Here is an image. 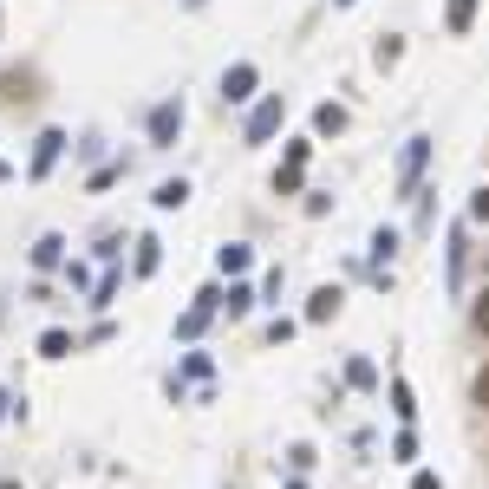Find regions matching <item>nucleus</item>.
Returning <instances> with one entry per match:
<instances>
[{"label": "nucleus", "mask_w": 489, "mask_h": 489, "mask_svg": "<svg viewBox=\"0 0 489 489\" xmlns=\"http://www.w3.org/2000/svg\"><path fill=\"white\" fill-rule=\"evenodd\" d=\"M281 118H287V98H281V92H267L255 112H249V124H241V144H267V138L281 131Z\"/></svg>", "instance_id": "obj_1"}, {"label": "nucleus", "mask_w": 489, "mask_h": 489, "mask_svg": "<svg viewBox=\"0 0 489 489\" xmlns=\"http://www.w3.org/2000/svg\"><path fill=\"white\" fill-rule=\"evenodd\" d=\"M307 157H313V144H307V138H294V144H287L281 170H275V196H294V189H301V177H307Z\"/></svg>", "instance_id": "obj_2"}, {"label": "nucleus", "mask_w": 489, "mask_h": 489, "mask_svg": "<svg viewBox=\"0 0 489 489\" xmlns=\"http://www.w3.org/2000/svg\"><path fill=\"white\" fill-rule=\"evenodd\" d=\"M177 131H183V98H163L157 112H150V144H157V150H170V144H177Z\"/></svg>", "instance_id": "obj_3"}, {"label": "nucleus", "mask_w": 489, "mask_h": 489, "mask_svg": "<svg viewBox=\"0 0 489 489\" xmlns=\"http://www.w3.org/2000/svg\"><path fill=\"white\" fill-rule=\"evenodd\" d=\"M255 86H261V72H255L249 59H235V66L222 72V104H249V98H255Z\"/></svg>", "instance_id": "obj_4"}, {"label": "nucleus", "mask_w": 489, "mask_h": 489, "mask_svg": "<svg viewBox=\"0 0 489 489\" xmlns=\"http://www.w3.org/2000/svg\"><path fill=\"white\" fill-rule=\"evenodd\" d=\"M424 163H430V138H412V144H404V163H398V189H404V196H412V189H418Z\"/></svg>", "instance_id": "obj_5"}, {"label": "nucleus", "mask_w": 489, "mask_h": 489, "mask_svg": "<svg viewBox=\"0 0 489 489\" xmlns=\"http://www.w3.org/2000/svg\"><path fill=\"white\" fill-rule=\"evenodd\" d=\"M59 150H66V131H40V144H33V163H26V177H46L52 163H59Z\"/></svg>", "instance_id": "obj_6"}, {"label": "nucleus", "mask_w": 489, "mask_h": 489, "mask_svg": "<svg viewBox=\"0 0 489 489\" xmlns=\"http://www.w3.org/2000/svg\"><path fill=\"white\" fill-rule=\"evenodd\" d=\"M249 261H255V249H249V241H229V249L215 255V267H222V275H249Z\"/></svg>", "instance_id": "obj_7"}, {"label": "nucleus", "mask_w": 489, "mask_h": 489, "mask_svg": "<svg viewBox=\"0 0 489 489\" xmlns=\"http://www.w3.org/2000/svg\"><path fill=\"white\" fill-rule=\"evenodd\" d=\"M340 313V287H313V301H307V320L320 326V320H333Z\"/></svg>", "instance_id": "obj_8"}, {"label": "nucleus", "mask_w": 489, "mask_h": 489, "mask_svg": "<svg viewBox=\"0 0 489 489\" xmlns=\"http://www.w3.org/2000/svg\"><path fill=\"white\" fill-rule=\"evenodd\" d=\"M470 20H476V0H444V26L450 33H470Z\"/></svg>", "instance_id": "obj_9"}, {"label": "nucleus", "mask_w": 489, "mask_h": 489, "mask_svg": "<svg viewBox=\"0 0 489 489\" xmlns=\"http://www.w3.org/2000/svg\"><path fill=\"white\" fill-rule=\"evenodd\" d=\"M59 255H66V235H40V249H33V267L46 275V267H59Z\"/></svg>", "instance_id": "obj_10"}, {"label": "nucleus", "mask_w": 489, "mask_h": 489, "mask_svg": "<svg viewBox=\"0 0 489 489\" xmlns=\"http://www.w3.org/2000/svg\"><path fill=\"white\" fill-rule=\"evenodd\" d=\"M222 307H229V320H241V313L255 307V287H249V281H229V294H222Z\"/></svg>", "instance_id": "obj_11"}, {"label": "nucleus", "mask_w": 489, "mask_h": 489, "mask_svg": "<svg viewBox=\"0 0 489 489\" xmlns=\"http://www.w3.org/2000/svg\"><path fill=\"white\" fill-rule=\"evenodd\" d=\"M150 203H157V209H183V203H189V183H183V177L157 183V196H150Z\"/></svg>", "instance_id": "obj_12"}, {"label": "nucleus", "mask_w": 489, "mask_h": 489, "mask_svg": "<svg viewBox=\"0 0 489 489\" xmlns=\"http://www.w3.org/2000/svg\"><path fill=\"white\" fill-rule=\"evenodd\" d=\"M313 131H320V138H340V131H346V112H340V104H320V112H313Z\"/></svg>", "instance_id": "obj_13"}, {"label": "nucleus", "mask_w": 489, "mask_h": 489, "mask_svg": "<svg viewBox=\"0 0 489 489\" xmlns=\"http://www.w3.org/2000/svg\"><path fill=\"white\" fill-rule=\"evenodd\" d=\"M72 352V333L66 326H52V333H40V359H66Z\"/></svg>", "instance_id": "obj_14"}, {"label": "nucleus", "mask_w": 489, "mask_h": 489, "mask_svg": "<svg viewBox=\"0 0 489 489\" xmlns=\"http://www.w3.org/2000/svg\"><path fill=\"white\" fill-rule=\"evenodd\" d=\"M157 261H163V241L157 235H138V275H157Z\"/></svg>", "instance_id": "obj_15"}, {"label": "nucleus", "mask_w": 489, "mask_h": 489, "mask_svg": "<svg viewBox=\"0 0 489 489\" xmlns=\"http://www.w3.org/2000/svg\"><path fill=\"white\" fill-rule=\"evenodd\" d=\"M464 261H470V249H464V229H450V287H464Z\"/></svg>", "instance_id": "obj_16"}, {"label": "nucleus", "mask_w": 489, "mask_h": 489, "mask_svg": "<svg viewBox=\"0 0 489 489\" xmlns=\"http://www.w3.org/2000/svg\"><path fill=\"white\" fill-rule=\"evenodd\" d=\"M392 412H398V424H412V418H418V404H412V385H404V378H392Z\"/></svg>", "instance_id": "obj_17"}, {"label": "nucleus", "mask_w": 489, "mask_h": 489, "mask_svg": "<svg viewBox=\"0 0 489 489\" xmlns=\"http://www.w3.org/2000/svg\"><path fill=\"white\" fill-rule=\"evenodd\" d=\"M392 255H398V229H378V235H372V261L392 267Z\"/></svg>", "instance_id": "obj_18"}, {"label": "nucleus", "mask_w": 489, "mask_h": 489, "mask_svg": "<svg viewBox=\"0 0 489 489\" xmlns=\"http://www.w3.org/2000/svg\"><path fill=\"white\" fill-rule=\"evenodd\" d=\"M346 385H359V392H372V385H378V372H372V359H352V366H346Z\"/></svg>", "instance_id": "obj_19"}, {"label": "nucleus", "mask_w": 489, "mask_h": 489, "mask_svg": "<svg viewBox=\"0 0 489 489\" xmlns=\"http://www.w3.org/2000/svg\"><path fill=\"white\" fill-rule=\"evenodd\" d=\"M26 86H33V78H26V72H7V78H0V98H33Z\"/></svg>", "instance_id": "obj_20"}, {"label": "nucleus", "mask_w": 489, "mask_h": 489, "mask_svg": "<svg viewBox=\"0 0 489 489\" xmlns=\"http://www.w3.org/2000/svg\"><path fill=\"white\" fill-rule=\"evenodd\" d=\"M392 457H398V464H412V457H418V438H412V430H398V438H392Z\"/></svg>", "instance_id": "obj_21"}, {"label": "nucleus", "mask_w": 489, "mask_h": 489, "mask_svg": "<svg viewBox=\"0 0 489 489\" xmlns=\"http://www.w3.org/2000/svg\"><path fill=\"white\" fill-rule=\"evenodd\" d=\"M398 52H404V40L385 33V40H378V66H398Z\"/></svg>", "instance_id": "obj_22"}, {"label": "nucleus", "mask_w": 489, "mask_h": 489, "mask_svg": "<svg viewBox=\"0 0 489 489\" xmlns=\"http://www.w3.org/2000/svg\"><path fill=\"white\" fill-rule=\"evenodd\" d=\"M112 294H118V267H112V275L98 281V294H92V307H112Z\"/></svg>", "instance_id": "obj_23"}, {"label": "nucleus", "mask_w": 489, "mask_h": 489, "mask_svg": "<svg viewBox=\"0 0 489 489\" xmlns=\"http://www.w3.org/2000/svg\"><path fill=\"white\" fill-rule=\"evenodd\" d=\"M183 378H209V359H203V352H189V359H183ZM183 378H177V385H183Z\"/></svg>", "instance_id": "obj_24"}, {"label": "nucleus", "mask_w": 489, "mask_h": 489, "mask_svg": "<svg viewBox=\"0 0 489 489\" xmlns=\"http://www.w3.org/2000/svg\"><path fill=\"white\" fill-rule=\"evenodd\" d=\"M470 222H489V189H476V203H470Z\"/></svg>", "instance_id": "obj_25"}, {"label": "nucleus", "mask_w": 489, "mask_h": 489, "mask_svg": "<svg viewBox=\"0 0 489 489\" xmlns=\"http://www.w3.org/2000/svg\"><path fill=\"white\" fill-rule=\"evenodd\" d=\"M476 333H489V287L476 294Z\"/></svg>", "instance_id": "obj_26"}, {"label": "nucleus", "mask_w": 489, "mask_h": 489, "mask_svg": "<svg viewBox=\"0 0 489 489\" xmlns=\"http://www.w3.org/2000/svg\"><path fill=\"white\" fill-rule=\"evenodd\" d=\"M412 489H444V476H438V470H418V476H412Z\"/></svg>", "instance_id": "obj_27"}, {"label": "nucleus", "mask_w": 489, "mask_h": 489, "mask_svg": "<svg viewBox=\"0 0 489 489\" xmlns=\"http://www.w3.org/2000/svg\"><path fill=\"white\" fill-rule=\"evenodd\" d=\"M470 398H476V404H489V366L476 372V385H470Z\"/></svg>", "instance_id": "obj_28"}, {"label": "nucleus", "mask_w": 489, "mask_h": 489, "mask_svg": "<svg viewBox=\"0 0 489 489\" xmlns=\"http://www.w3.org/2000/svg\"><path fill=\"white\" fill-rule=\"evenodd\" d=\"M7 404H14V392H0V418H7Z\"/></svg>", "instance_id": "obj_29"}, {"label": "nucleus", "mask_w": 489, "mask_h": 489, "mask_svg": "<svg viewBox=\"0 0 489 489\" xmlns=\"http://www.w3.org/2000/svg\"><path fill=\"white\" fill-rule=\"evenodd\" d=\"M7 177H14V170H7V163H0V183H7Z\"/></svg>", "instance_id": "obj_30"}, {"label": "nucleus", "mask_w": 489, "mask_h": 489, "mask_svg": "<svg viewBox=\"0 0 489 489\" xmlns=\"http://www.w3.org/2000/svg\"><path fill=\"white\" fill-rule=\"evenodd\" d=\"M333 7H352V0H333Z\"/></svg>", "instance_id": "obj_31"}]
</instances>
